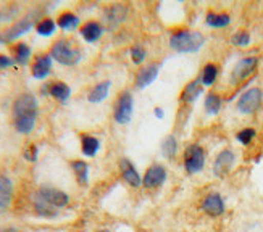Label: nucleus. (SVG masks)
I'll return each instance as SVG.
<instances>
[{
  "label": "nucleus",
  "mask_w": 263,
  "mask_h": 232,
  "mask_svg": "<svg viewBox=\"0 0 263 232\" xmlns=\"http://www.w3.org/2000/svg\"><path fill=\"white\" fill-rule=\"evenodd\" d=\"M37 100L32 94H21L13 103L15 127L20 134H29L37 120Z\"/></svg>",
  "instance_id": "obj_1"
},
{
  "label": "nucleus",
  "mask_w": 263,
  "mask_h": 232,
  "mask_svg": "<svg viewBox=\"0 0 263 232\" xmlns=\"http://www.w3.org/2000/svg\"><path fill=\"white\" fill-rule=\"evenodd\" d=\"M203 42V36L197 31H178L170 39L171 49L181 53H196Z\"/></svg>",
  "instance_id": "obj_2"
},
{
  "label": "nucleus",
  "mask_w": 263,
  "mask_h": 232,
  "mask_svg": "<svg viewBox=\"0 0 263 232\" xmlns=\"http://www.w3.org/2000/svg\"><path fill=\"white\" fill-rule=\"evenodd\" d=\"M50 56L55 62H59L60 65H65V66H74L81 62V52H79L71 42H68L65 39L57 41L52 45Z\"/></svg>",
  "instance_id": "obj_3"
},
{
  "label": "nucleus",
  "mask_w": 263,
  "mask_h": 232,
  "mask_svg": "<svg viewBox=\"0 0 263 232\" xmlns=\"http://www.w3.org/2000/svg\"><path fill=\"white\" fill-rule=\"evenodd\" d=\"M205 165V150L197 145L192 144L186 148L184 152V168L189 174H196L199 171H202Z\"/></svg>",
  "instance_id": "obj_4"
},
{
  "label": "nucleus",
  "mask_w": 263,
  "mask_h": 232,
  "mask_svg": "<svg viewBox=\"0 0 263 232\" xmlns=\"http://www.w3.org/2000/svg\"><path fill=\"white\" fill-rule=\"evenodd\" d=\"M36 199L52 205L53 208H57V210L66 206L68 202H70V197H68L65 192L55 189V187H49V185H44V187H41V190L36 194Z\"/></svg>",
  "instance_id": "obj_5"
},
{
  "label": "nucleus",
  "mask_w": 263,
  "mask_h": 232,
  "mask_svg": "<svg viewBox=\"0 0 263 232\" xmlns=\"http://www.w3.org/2000/svg\"><path fill=\"white\" fill-rule=\"evenodd\" d=\"M260 103H261V90L254 87L241 95V99L237 102V110L244 114H252L258 110Z\"/></svg>",
  "instance_id": "obj_6"
},
{
  "label": "nucleus",
  "mask_w": 263,
  "mask_h": 232,
  "mask_svg": "<svg viewBox=\"0 0 263 232\" xmlns=\"http://www.w3.org/2000/svg\"><path fill=\"white\" fill-rule=\"evenodd\" d=\"M257 66H258V60H257L255 56H246V58H242V60L239 62L234 66V69H233V73H231V83L233 84L242 83L246 78H249L250 74L255 71Z\"/></svg>",
  "instance_id": "obj_7"
},
{
  "label": "nucleus",
  "mask_w": 263,
  "mask_h": 232,
  "mask_svg": "<svg viewBox=\"0 0 263 232\" xmlns=\"http://www.w3.org/2000/svg\"><path fill=\"white\" fill-rule=\"evenodd\" d=\"M34 26V15H29L26 18H23L21 21H18L16 25L10 26L4 34H0V44L4 42H11L18 37H21L23 34H26L31 28Z\"/></svg>",
  "instance_id": "obj_8"
},
{
  "label": "nucleus",
  "mask_w": 263,
  "mask_h": 232,
  "mask_svg": "<svg viewBox=\"0 0 263 232\" xmlns=\"http://www.w3.org/2000/svg\"><path fill=\"white\" fill-rule=\"evenodd\" d=\"M133 95L129 92H124L121 94V97L117 102V107H115V121L120 124H126L131 121V116H133Z\"/></svg>",
  "instance_id": "obj_9"
},
{
  "label": "nucleus",
  "mask_w": 263,
  "mask_h": 232,
  "mask_svg": "<svg viewBox=\"0 0 263 232\" xmlns=\"http://www.w3.org/2000/svg\"><path fill=\"white\" fill-rule=\"evenodd\" d=\"M52 71V56L47 53L37 55L34 58L32 66H31V73L36 79H45Z\"/></svg>",
  "instance_id": "obj_10"
},
{
  "label": "nucleus",
  "mask_w": 263,
  "mask_h": 232,
  "mask_svg": "<svg viewBox=\"0 0 263 232\" xmlns=\"http://www.w3.org/2000/svg\"><path fill=\"white\" fill-rule=\"evenodd\" d=\"M203 211L210 215V216H220L224 213V200L218 192H212L207 195L202 202Z\"/></svg>",
  "instance_id": "obj_11"
},
{
  "label": "nucleus",
  "mask_w": 263,
  "mask_h": 232,
  "mask_svg": "<svg viewBox=\"0 0 263 232\" xmlns=\"http://www.w3.org/2000/svg\"><path fill=\"white\" fill-rule=\"evenodd\" d=\"M166 179V169L160 165H154L145 171V176L142 179V184L147 189H155L158 185H162Z\"/></svg>",
  "instance_id": "obj_12"
},
{
  "label": "nucleus",
  "mask_w": 263,
  "mask_h": 232,
  "mask_svg": "<svg viewBox=\"0 0 263 232\" xmlns=\"http://www.w3.org/2000/svg\"><path fill=\"white\" fill-rule=\"evenodd\" d=\"M234 153L231 152V150H223V152L216 157L215 160V165H213V172L216 174V176H224L226 172H230V169L233 168L234 165Z\"/></svg>",
  "instance_id": "obj_13"
},
{
  "label": "nucleus",
  "mask_w": 263,
  "mask_h": 232,
  "mask_svg": "<svg viewBox=\"0 0 263 232\" xmlns=\"http://www.w3.org/2000/svg\"><path fill=\"white\" fill-rule=\"evenodd\" d=\"M13 199V185L7 176L0 174V213H5Z\"/></svg>",
  "instance_id": "obj_14"
},
{
  "label": "nucleus",
  "mask_w": 263,
  "mask_h": 232,
  "mask_svg": "<svg viewBox=\"0 0 263 232\" xmlns=\"http://www.w3.org/2000/svg\"><path fill=\"white\" fill-rule=\"evenodd\" d=\"M42 94H49L59 102L65 103L71 95V89L65 83H52V84H47L45 87H42Z\"/></svg>",
  "instance_id": "obj_15"
},
{
  "label": "nucleus",
  "mask_w": 263,
  "mask_h": 232,
  "mask_svg": "<svg viewBox=\"0 0 263 232\" xmlns=\"http://www.w3.org/2000/svg\"><path fill=\"white\" fill-rule=\"evenodd\" d=\"M157 76H158V65L157 63H152V65L145 66L142 71L137 74V78H136V87L137 89H144L145 86L154 83Z\"/></svg>",
  "instance_id": "obj_16"
},
{
  "label": "nucleus",
  "mask_w": 263,
  "mask_h": 232,
  "mask_svg": "<svg viewBox=\"0 0 263 232\" xmlns=\"http://www.w3.org/2000/svg\"><path fill=\"white\" fill-rule=\"evenodd\" d=\"M121 174H123L124 181H126L129 185H133V187H139V185L142 184L139 172L136 171V168L133 166V163L129 160H123L121 161Z\"/></svg>",
  "instance_id": "obj_17"
},
{
  "label": "nucleus",
  "mask_w": 263,
  "mask_h": 232,
  "mask_svg": "<svg viewBox=\"0 0 263 232\" xmlns=\"http://www.w3.org/2000/svg\"><path fill=\"white\" fill-rule=\"evenodd\" d=\"M102 32H104V28H102V25L97 21H87L86 25H83V28H81V36L87 42L99 41L100 36H102Z\"/></svg>",
  "instance_id": "obj_18"
},
{
  "label": "nucleus",
  "mask_w": 263,
  "mask_h": 232,
  "mask_svg": "<svg viewBox=\"0 0 263 232\" xmlns=\"http://www.w3.org/2000/svg\"><path fill=\"white\" fill-rule=\"evenodd\" d=\"M205 21H207V25L210 28L221 29V28H226L228 25H230L231 16L228 15V13H215V11H210V13H207V18H205Z\"/></svg>",
  "instance_id": "obj_19"
},
{
  "label": "nucleus",
  "mask_w": 263,
  "mask_h": 232,
  "mask_svg": "<svg viewBox=\"0 0 263 232\" xmlns=\"http://www.w3.org/2000/svg\"><path fill=\"white\" fill-rule=\"evenodd\" d=\"M57 26L65 31H73L79 26V18L74 13H71V11H65L57 20Z\"/></svg>",
  "instance_id": "obj_20"
},
{
  "label": "nucleus",
  "mask_w": 263,
  "mask_h": 232,
  "mask_svg": "<svg viewBox=\"0 0 263 232\" xmlns=\"http://www.w3.org/2000/svg\"><path fill=\"white\" fill-rule=\"evenodd\" d=\"M11 52H13V62L18 63V65H28L29 58H31V49L28 47V45L25 42H18L13 49H11Z\"/></svg>",
  "instance_id": "obj_21"
},
{
  "label": "nucleus",
  "mask_w": 263,
  "mask_h": 232,
  "mask_svg": "<svg viewBox=\"0 0 263 232\" xmlns=\"http://www.w3.org/2000/svg\"><path fill=\"white\" fill-rule=\"evenodd\" d=\"M100 148V141L92 136H87L84 134L81 137V150L86 157H94Z\"/></svg>",
  "instance_id": "obj_22"
},
{
  "label": "nucleus",
  "mask_w": 263,
  "mask_h": 232,
  "mask_svg": "<svg viewBox=\"0 0 263 232\" xmlns=\"http://www.w3.org/2000/svg\"><path fill=\"white\" fill-rule=\"evenodd\" d=\"M110 81H105V83L97 84L92 90L89 92V102L90 103H100L102 100H105L108 95V89H110Z\"/></svg>",
  "instance_id": "obj_23"
},
{
  "label": "nucleus",
  "mask_w": 263,
  "mask_h": 232,
  "mask_svg": "<svg viewBox=\"0 0 263 232\" xmlns=\"http://www.w3.org/2000/svg\"><path fill=\"white\" fill-rule=\"evenodd\" d=\"M200 92H202V86H200V81H192V83H189L186 86V89L182 90V95H181V100L182 102H194L199 95H200Z\"/></svg>",
  "instance_id": "obj_24"
},
{
  "label": "nucleus",
  "mask_w": 263,
  "mask_h": 232,
  "mask_svg": "<svg viewBox=\"0 0 263 232\" xmlns=\"http://www.w3.org/2000/svg\"><path fill=\"white\" fill-rule=\"evenodd\" d=\"M71 168L76 174V179L81 185H86L87 184V179H89V166L86 161H81V160H76L71 163Z\"/></svg>",
  "instance_id": "obj_25"
},
{
  "label": "nucleus",
  "mask_w": 263,
  "mask_h": 232,
  "mask_svg": "<svg viewBox=\"0 0 263 232\" xmlns=\"http://www.w3.org/2000/svg\"><path fill=\"white\" fill-rule=\"evenodd\" d=\"M105 18L110 25H120V23L126 18V8L121 5H113L105 13Z\"/></svg>",
  "instance_id": "obj_26"
},
{
  "label": "nucleus",
  "mask_w": 263,
  "mask_h": 232,
  "mask_svg": "<svg viewBox=\"0 0 263 232\" xmlns=\"http://www.w3.org/2000/svg\"><path fill=\"white\" fill-rule=\"evenodd\" d=\"M216 78H218V68H216L215 63H207L202 71V76H200V83L203 86H212Z\"/></svg>",
  "instance_id": "obj_27"
},
{
  "label": "nucleus",
  "mask_w": 263,
  "mask_h": 232,
  "mask_svg": "<svg viewBox=\"0 0 263 232\" xmlns=\"http://www.w3.org/2000/svg\"><path fill=\"white\" fill-rule=\"evenodd\" d=\"M55 29H57V23L50 18H44V20L36 23V31H37L39 36L49 37L55 32Z\"/></svg>",
  "instance_id": "obj_28"
},
{
  "label": "nucleus",
  "mask_w": 263,
  "mask_h": 232,
  "mask_svg": "<svg viewBox=\"0 0 263 232\" xmlns=\"http://www.w3.org/2000/svg\"><path fill=\"white\" fill-rule=\"evenodd\" d=\"M34 210H36V213L42 218H55L59 215V210H57V208H53L52 205L45 203L39 199H36V202H34Z\"/></svg>",
  "instance_id": "obj_29"
},
{
  "label": "nucleus",
  "mask_w": 263,
  "mask_h": 232,
  "mask_svg": "<svg viewBox=\"0 0 263 232\" xmlns=\"http://www.w3.org/2000/svg\"><path fill=\"white\" fill-rule=\"evenodd\" d=\"M205 110L209 114H216L221 110V99L216 94H209L205 99Z\"/></svg>",
  "instance_id": "obj_30"
},
{
  "label": "nucleus",
  "mask_w": 263,
  "mask_h": 232,
  "mask_svg": "<svg viewBox=\"0 0 263 232\" xmlns=\"http://www.w3.org/2000/svg\"><path fill=\"white\" fill-rule=\"evenodd\" d=\"M162 150L166 158H173L178 152V142H176V137L175 136H168L163 144H162Z\"/></svg>",
  "instance_id": "obj_31"
},
{
  "label": "nucleus",
  "mask_w": 263,
  "mask_h": 232,
  "mask_svg": "<svg viewBox=\"0 0 263 232\" xmlns=\"http://www.w3.org/2000/svg\"><path fill=\"white\" fill-rule=\"evenodd\" d=\"M231 42H233L234 45H237V47H246V45L250 44V36H249V32H246V31H239V32H236L234 36H233V39H231Z\"/></svg>",
  "instance_id": "obj_32"
},
{
  "label": "nucleus",
  "mask_w": 263,
  "mask_h": 232,
  "mask_svg": "<svg viewBox=\"0 0 263 232\" xmlns=\"http://www.w3.org/2000/svg\"><path fill=\"white\" fill-rule=\"evenodd\" d=\"M255 137V131L252 129V127H246V129H242L241 132L237 134V141L244 144V145H249L250 142H252V139Z\"/></svg>",
  "instance_id": "obj_33"
},
{
  "label": "nucleus",
  "mask_w": 263,
  "mask_h": 232,
  "mask_svg": "<svg viewBox=\"0 0 263 232\" xmlns=\"http://www.w3.org/2000/svg\"><path fill=\"white\" fill-rule=\"evenodd\" d=\"M131 58H133V62L136 65H141L144 62V58H145V50L142 47H134L131 50Z\"/></svg>",
  "instance_id": "obj_34"
},
{
  "label": "nucleus",
  "mask_w": 263,
  "mask_h": 232,
  "mask_svg": "<svg viewBox=\"0 0 263 232\" xmlns=\"http://www.w3.org/2000/svg\"><path fill=\"white\" fill-rule=\"evenodd\" d=\"M37 153H39V148L36 145H29L25 152V158L28 161H36L37 160Z\"/></svg>",
  "instance_id": "obj_35"
},
{
  "label": "nucleus",
  "mask_w": 263,
  "mask_h": 232,
  "mask_svg": "<svg viewBox=\"0 0 263 232\" xmlns=\"http://www.w3.org/2000/svg\"><path fill=\"white\" fill-rule=\"evenodd\" d=\"M13 65H15L13 58H10L5 53H0V71H2V69H7V68H11Z\"/></svg>",
  "instance_id": "obj_36"
},
{
  "label": "nucleus",
  "mask_w": 263,
  "mask_h": 232,
  "mask_svg": "<svg viewBox=\"0 0 263 232\" xmlns=\"http://www.w3.org/2000/svg\"><path fill=\"white\" fill-rule=\"evenodd\" d=\"M155 116H157V118H163V110L162 108H155Z\"/></svg>",
  "instance_id": "obj_37"
},
{
  "label": "nucleus",
  "mask_w": 263,
  "mask_h": 232,
  "mask_svg": "<svg viewBox=\"0 0 263 232\" xmlns=\"http://www.w3.org/2000/svg\"><path fill=\"white\" fill-rule=\"evenodd\" d=\"M2 232H18V230H15V229H7V230H2Z\"/></svg>",
  "instance_id": "obj_38"
},
{
  "label": "nucleus",
  "mask_w": 263,
  "mask_h": 232,
  "mask_svg": "<svg viewBox=\"0 0 263 232\" xmlns=\"http://www.w3.org/2000/svg\"><path fill=\"white\" fill-rule=\"evenodd\" d=\"M99 232H110V230H99Z\"/></svg>",
  "instance_id": "obj_39"
}]
</instances>
